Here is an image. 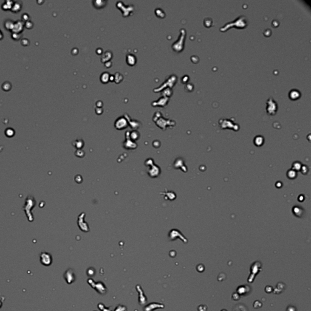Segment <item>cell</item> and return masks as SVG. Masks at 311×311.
<instances>
[{
    "instance_id": "obj_1",
    "label": "cell",
    "mask_w": 311,
    "mask_h": 311,
    "mask_svg": "<svg viewBox=\"0 0 311 311\" xmlns=\"http://www.w3.org/2000/svg\"><path fill=\"white\" fill-rule=\"evenodd\" d=\"M247 26V18L244 16H240L238 17L237 19H236L235 21L228 23L226 24V25L222 27L220 29V31L221 32H226L228 29L232 27H236L237 28L240 29H244Z\"/></svg>"
},
{
    "instance_id": "obj_2",
    "label": "cell",
    "mask_w": 311,
    "mask_h": 311,
    "mask_svg": "<svg viewBox=\"0 0 311 311\" xmlns=\"http://www.w3.org/2000/svg\"><path fill=\"white\" fill-rule=\"evenodd\" d=\"M186 35V31L184 29H182L180 30V35L179 37V39L172 45V48L176 52H180L184 49V41Z\"/></svg>"
},
{
    "instance_id": "obj_3",
    "label": "cell",
    "mask_w": 311,
    "mask_h": 311,
    "mask_svg": "<svg viewBox=\"0 0 311 311\" xmlns=\"http://www.w3.org/2000/svg\"><path fill=\"white\" fill-rule=\"evenodd\" d=\"M176 82H177V77L175 75H171L170 77L160 86V87L155 89L154 91L155 93L159 92L163 89H164L165 87H166L167 85H168L170 88H171L174 85V84H176Z\"/></svg>"
},
{
    "instance_id": "obj_4",
    "label": "cell",
    "mask_w": 311,
    "mask_h": 311,
    "mask_svg": "<svg viewBox=\"0 0 311 311\" xmlns=\"http://www.w3.org/2000/svg\"><path fill=\"white\" fill-rule=\"evenodd\" d=\"M278 109V105L274 100L270 97L267 101V113L270 115H275Z\"/></svg>"
},
{
    "instance_id": "obj_5",
    "label": "cell",
    "mask_w": 311,
    "mask_h": 311,
    "mask_svg": "<svg viewBox=\"0 0 311 311\" xmlns=\"http://www.w3.org/2000/svg\"><path fill=\"white\" fill-rule=\"evenodd\" d=\"M114 125L115 127L117 130H123V129H125L128 127V123L127 119L124 117V116H122L117 119L116 122H115Z\"/></svg>"
},
{
    "instance_id": "obj_6",
    "label": "cell",
    "mask_w": 311,
    "mask_h": 311,
    "mask_svg": "<svg viewBox=\"0 0 311 311\" xmlns=\"http://www.w3.org/2000/svg\"><path fill=\"white\" fill-rule=\"evenodd\" d=\"M40 261L45 266H49L51 264L52 258L50 254L46 252L42 253L40 255Z\"/></svg>"
},
{
    "instance_id": "obj_7",
    "label": "cell",
    "mask_w": 311,
    "mask_h": 311,
    "mask_svg": "<svg viewBox=\"0 0 311 311\" xmlns=\"http://www.w3.org/2000/svg\"><path fill=\"white\" fill-rule=\"evenodd\" d=\"M168 98L163 96V97H161L159 100H157V101L153 102L152 103V105L154 107L159 106L162 107H164L167 105V103H168Z\"/></svg>"
},
{
    "instance_id": "obj_8",
    "label": "cell",
    "mask_w": 311,
    "mask_h": 311,
    "mask_svg": "<svg viewBox=\"0 0 311 311\" xmlns=\"http://www.w3.org/2000/svg\"><path fill=\"white\" fill-rule=\"evenodd\" d=\"M155 122L156 123L157 125L159 126L160 128L164 129V130H165L164 127H165L166 125H171V123H173V122H174V121H165L164 119L163 118H160V119H157V121H156Z\"/></svg>"
},
{
    "instance_id": "obj_9",
    "label": "cell",
    "mask_w": 311,
    "mask_h": 311,
    "mask_svg": "<svg viewBox=\"0 0 311 311\" xmlns=\"http://www.w3.org/2000/svg\"><path fill=\"white\" fill-rule=\"evenodd\" d=\"M289 98L291 100H296V99H298L300 98V97L301 96V94L298 90L292 89L290 91L289 94Z\"/></svg>"
},
{
    "instance_id": "obj_10",
    "label": "cell",
    "mask_w": 311,
    "mask_h": 311,
    "mask_svg": "<svg viewBox=\"0 0 311 311\" xmlns=\"http://www.w3.org/2000/svg\"><path fill=\"white\" fill-rule=\"evenodd\" d=\"M137 61L136 57L132 54H128L127 56V63L130 66H134Z\"/></svg>"
},
{
    "instance_id": "obj_11",
    "label": "cell",
    "mask_w": 311,
    "mask_h": 311,
    "mask_svg": "<svg viewBox=\"0 0 311 311\" xmlns=\"http://www.w3.org/2000/svg\"><path fill=\"white\" fill-rule=\"evenodd\" d=\"M100 80L103 83H107L110 80V75L107 72H105L100 76Z\"/></svg>"
},
{
    "instance_id": "obj_12",
    "label": "cell",
    "mask_w": 311,
    "mask_h": 311,
    "mask_svg": "<svg viewBox=\"0 0 311 311\" xmlns=\"http://www.w3.org/2000/svg\"><path fill=\"white\" fill-rule=\"evenodd\" d=\"M112 57V53L109 51L105 52L103 56L102 57V62L103 63H106L107 61H109V60L111 59Z\"/></svg>"
},
{
    "instance_id": "obj_13",
    "label": "cell",
    "mask_w": 311,
    "mask_h": 311,
    "mask_svg": "<svg viewBox=\"0 0 311 311\" xmlns=\"http://www.w3.org/2000/svg\"><path fill=\"white\" fill-rule=\"evenodd\" d=\"M254 143L256 146H261L263 144V143H264V138L261 136H258L255 138Z\"/></svg>"
},
{
    "instance_id": "obj_14",
    "label": "cell",
    "mask_w": 311,
    "mask_h": 311,
    "mask_svg": "<svg viewBox=\"0 0 311 311\" xmlns=\"http://www.w3.org/2000/svg\"><path fill=\"white\" fill-rule=\"evenodd\" d=\"M155 12H157V13H156V15H157V17H160V15H161V16H160L161 18H164V16H165V13H164L163 10H162V9H156V11H155Z\"/></svg>"
}]
</instances>
